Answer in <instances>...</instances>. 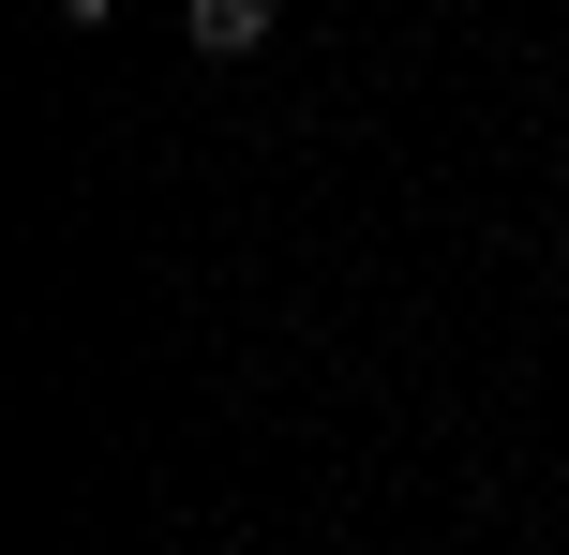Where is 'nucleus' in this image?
Listing matches in <instances>:
<instances>
[{"label": "nucleus", "mask_w": 569, "mask_h": 555, "mask_svg": "<svg viewBox=\"0 0 569 555\" xmlns=\"http://www.w3.org/2000/svg\"><path fill=\"white\" fill-rule=\"evenodd\" d=\"M270 16H284V0H180V46H196V60H256Z\"/></svg>", "instance_id": "f257e3e1"}, {"label": "nucleus", "mask_w": 569, "mask_h": 555, "mask_svg": "<svg viewBox=\"0 0 569 555\" xmlns=\"http://www.w3.org/2000/svg\"><path fill=\"white\" fill-rule=\"evenodd\" d=\"M555 180H569V150H555Z\"/></svg>", "instance_id": "7ed1b4c3"}, {"label": "nucleus", "mask_w": 569, "mask_h": 555, "mask_svg": "<svg viewBox=\"0 0 569 555\" xmlns=\"http://www.w3.org/2000/svg\"><path fill=\"white\" fill-rule=\"evenodd\" d=\"M46 16H60V30H106V16H120V0H46Z\"/></svg>", "instance_id": "f03ea898"}]
</instances>
